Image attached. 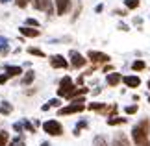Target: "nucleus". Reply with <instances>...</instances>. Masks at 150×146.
Wrapping results in <instances>:
<instances>
[{
    "instance_id": "nucleus-1",
    "label": "nucleus",
    "mask_w": 150,
    "mask_h": 146,
    "mask_svg": "<svg viewBox=\"0 0 150 146\" xmlns=\"http://www.w3.org/2000/svg\"><path fill=\"white\" fill-rule=\"evenodd\" d=\"M148 133H150V122L145 118V120H141L137 126H134V130H132V137H134V142H135L137 146H141V144L148 142Z\"/></svg>"
},
{
    "instance_id": "nucleus-2",
    "label": "nucleus",
    "mask_w": 150,
    "mask_h": 146,
    "mask_svg": "<svg viewBox=\"0 0 150 146\" xmlns=\"http://www.w3.org/2000/svg\"><path fill=\"white\" fill-rule=\"evenodd\" d=\"M43 130L47 131L48 135L57 137V135H61V133H63V126L57 120H48V122H45V124H43Z\"/></svg>"
},
{
    "instance_id": "nucleus-3",
    "label": "nucleus",
    "mask_w": 150,
    "mask_h": 146,
    "mask_svg": "<svg viewBox=\"0 0 150 146\" xmlns=\"http://www.w3.org/2000/svg\"><path fill=\"white\" fill-rule=\"evenodd\" d=\"M74 89V83H72V80L69 78V76H65V78L61 80V83H59V89H57V95L59 96H65L67 98V95L71 92Z\"/></svg>"
},
{
    "instance_id": "nucleus-4",
    "label": "nucleus",
    "mask_w": 150,
    "mask_h": 146,
    "mask_svg": "<svg viewBox=\"0 0 150 146\" xmlns=\"http://www.w3.org/2000/svg\"><path fill=\"white\" fill-rule=\"evenodd\" d=\"M85 63H87V59H85L82 54H78L76 50H72V52H71V65H72L74 68H82Z\"/></svg>"
},
{
    "instance_id": "nucleus-5",
    "label": "nucleus",
    "mask_w": 150,
    "mask_h": 146,
    "mask_svg": "<svg viewBox=\"0 0 150 146\" xmlns=\"http://www.w3.org/2000/svg\"><path fill=\"white\" fill-rule=\"evenodd\" d=\"M87 57L93 63H108L109 61V56L108 54H102V52H95V50H91L89 54H87Z\"/></svg>"
},
{
    "instance_id": "nucleus-6",
    "label": "nucleus",
    "mask_w": 150,
    "mask_h": 146,
    "mask_svg": "<svg viewBox=\"0 0 150 146\" xmlns=\"http://www.w3.org/2000/svg\"><path fill=\"white\" fill-rule=\"evenodd\" d=\"M85 106L83 104H76L74 102L72 106H67V107H61L59 109V115H71V113H80V111H83Z\"/></svg>"
},
{
    "instance_id": "nucleus-7",
    "label": "nucleus",
    "mask_w": 150,
    "mask_h": 146,
    "mask_svg": "<svg viewBox=\"0 0 150 146\" xmlns=\"http://www.w3.org/2000/svg\"><path fill=\"white\" fill-rule=\"evenodd\" d=\"M50 65L54 68H67L69 63H67V59L63 56H52L50 57Z\"/></svg>"
},
{
    "instance_id": "nucleus-8",
    "label": "nucleus",
    "mask_w": 150,
    "mask_h": 146,
    "mask_svg": "<svg viewBox=\"0 0 150 146\" xmlns=\"http://www.w3.org/2000/svg\"><path fill=\"white\" fill-rule=\"evenodd\" d=\"M33 8H35V9H43V11H47L48 15H52L50 0H33Z\"/></svg>"
},
{
    "instance_id": "nucleus-9",
    "label": "nucleus",
    "mask_w": 150,
    "mask_h": 146,
    "mask_svg": "<svg viewBox=\"0 0 150 146\" xmlns=\"http://www.w3.org/2000/svg\"><path fill=\"white\" fill-rule=\"evenodd\" d=\"M71 8V0H56V11L57 15H65Z\"/></svg>"
},
{
    "instance_id": "nucleus-10",
    "label": "nucleus",
    "mask_w": 150,
    "mask_h": 146,
    "mask_svg": "<svg viewBox=\"0 0 150 146\" xmlns=\"http://www.w3.org/2000/svg\"><path fill=\"white\" fill-rule=\"evenodd\" d=\"M113 146H130V141L124 133H119V135H115V139H113Z\"/></svg>"
},
{
    "instance_id": "nucleus-11",
    "label": "nucleus",
    "mask_w": 150,
    "mask_h": 146,
    "mask_svg": "<svg viewBox=\"0 0 150 146\" xmlns=\"http://www.w3.org/2000/svg\"><path fill=\"white\" fill-rule=\"evenodd\" d=\"M122 81H124L128 87H132V89H135V87L141 85V80L137 78V76H126V78H122Z\"/></svg>"
},
{
    "instance_id": "nucleus-12",
    "label": "nucleus",
    "mask_w": 150,
    "mask_h": 146,
    "mask_svg": "<svg viewBox=\"0 0 150 146\" xmlns=\"http://www.w3.org/2000/svg\"><path fill=\"white\" fill-rule=\"evenodd\" d=\"M19 32H21L24 37H37L39 33H41L39 30H33V28H28V26H22V28H19Z\"/></svg>"
},
{
    "instance_id": "nucleus-13",
    "label": "nucleus",
    "mask_w": 150,
    "mask_h": 146,
    "mask_svg": "<svg viewBox=\"0 0 150 146\" xmlns=\"http://www.w3.org/2000/svg\"><path fill=\"white\" fill-rule=\"evenodd\" d=\"M120 80H122V76L117 74V72L108 74V85H111V87H117V85L120 83Z\"/></svg>"
},
{
    "instance_id": "nucleus-14",
    "label": "nucleus",
    "mask_w": 150,
    "mask_h": 146,
    "mask_svg": "<svg viewBox=\"0 0 150 146\" xmlns=\"http://www.w3.org/2000/svg\"><path fill=\"white\" fill-rule=\"evenodd\" d=\"M80 95H87V89H85V87H80V89H76V87H74V89L67 95V98H69V100H76Z\"/></svg>"
},
{
    "instance_id": "nucleus-15",
    "label": "nucleus",
    "mask_w": 150,
    "mask_h": 146,
    "mask_svg": "<svg viewBox=\"0 0 150 146\" xmlns=\"http://www.w3.org/2000/svg\"><path fill=\"white\" fill-rule=\"evenodd\" d=\"M6 72H8L6 74L8 78L9 76H19V74H22V68L21 67H6Z\"/></svg>"
},
{
    "instance_id": "nucleus-16",
    "label": "nucleus",
    "mask_w": 150,
    "mask_h": 146,
    "mask_svg": "<svg viewBox=\"0 0 150 146\" xmlns=\"http://www.w3.org/2000/svg\"><path fill=\"white\" fill-rule=\"evenodd\" d=\"M124 4H126L128 9H137L139 8V0H124Z\"/></svg>"
},
{
    "instance_id": "nucleus-17",
    "label": "nucleus",
    "mask_w": 150,
    "mask_h": 146,
    "mask_svg": "<svg viewBox=\"0 0 150 146\" xmlns=\"http://www.w3.org/2000/svg\"><path fill=\"white\" fill-rule=\"evenodd\" d=\"M32 81H33V72L30 71V72H26L24 78H22V83H24V85H30Z\"/></svg>"
},
{
    "instance_id": "nucleus-18",
    "label": "nucleus",
    "mask_w": 150,
    "mask_h": 146,
    "mask_svg": "<svg viewBox=\"0 0 150 146\" xmlns=\"http://www.w3.org/2000/svg\"><path fill=\"white\" fill-rule=\"evenodd\" d=\"M8 141H9V135L6 131H0V146H6Z\"/></svg>"
},
{
    "instance_id": "nucleus-19",
    "label": "nucleus",
    "mask_w": 150,
    "mask_h": 146,
    "mask_svg": "<svg viewBox=\"0 0 150 146\" xmlns=\"http://www.w3.org/2000/svg\"><path fill=\"white\" fill-rule=\"evenodd\" d=\"M124 122H126V118H119V116H117V118H108V124H109V126H115V124H124Z\"/></svg>"
},
{
    "instance_id": "nucleus-20",
    "label": "nucleus",
    "mask_w": 150,
    "mask_h": 146,
    "mask_svg": "<svg viewBox=\"0 0 150 146\" xmlns=\"http://www.w3.org/2000/svg\"><path fill=\"white\" fill-rule=\"evenodd\" d=\"M0 113H4V115H8V113H11V106L8 102H4L2 106H0Z\"/></svg>"
},
{
    "instance_id": "nucleus-21",
    "label": "nucleus",
    "mask_w": 150,
    "mask_h": 146,
    "mask_svg": "<svg viewBox=\"0 0 150 146\" xmlns=\"http://www.w3.org/2000/svg\"><path fill=\"white\" fill-rule=\"evenodd\" d=\"M28 52H30L32 56H39V57H45V52L39 50V48H28Z\"/></svg>"
},
{
    "instance_id": "nucleus-22",
    "label": "nucleus",
    "mask_w": 150,
    "mask_h": 146,
    "mask_svg": "<svg viewBox=\"0 0 150 146\" xmlns=\"http://www.w3.org/2000/svg\"><path fill=\"white\" fill-rule=\"evenodd\" d=\"M145 67H146V65H145V61H135L134 65H132V68H134V71H143Z\"/></svg>"
},
{
    "instance_id": "nucleus-23",
    "label": "nucleus",
    "mask_w": 150,
    "mask_h": 146,
    "mask_svg": "<svg viewBox=\"0 0 150 146\" xmlns=\"http://www.w3.org/2000/svg\"><path fill=\"white\" fill-rule=\"evenodd\" d=\"M89 109H95V111H104V104H89Z\"/></svg>"
},
{
    "instance_id": "nucleus-24",
    "label": "nucleus",
    "mask_w": 150,
    "mask_h": 146,
    "mask_svg": "<svg viewBox=\"0 0 150 146\" xmlns=\"http://www.w3.org/2000/svg\"><path fill=\"white\" fill-rule=\"evenodd\" d=\"M93 146H108V144H106V141H104L102 137H96L95 142H93Z\"/></svg>"
},
{
    "instance_id": "nucleus-25",
    "label": "nucleus",
    "mask_w": 150,
    "mask_h": 146,
    "mask_svg": "<svg viewBox=\"0 0 150 146\" xmlns=\"http://www.w3.org/2000/svg\"><path fill=\"white\" fill-rule=\"evenodd\" d=\"M26 24H28V26H33V28H37V26H39V22H37L35 19H28V20H26Z\"/></svg>"
},
{
    "instance_id": "nucleus-26",
    "label": "nucleus",
    "mask_w": 150,
    "mask_h": 146,
    "mask_svg": "<svg viewBox=\"0 0 150 146\" xmlns=\"http://www.w3.org/2000/svg\"><path fill=\"white\" fill-rule=\"evenodd\" d=\"M15 2H17V6H19V8H26L30 0H15Z\"/></svg>"
},
{
    "instance_id": "nucleus-27",
    "label": "nucleus",
    "mask_w": 150,
    "mask_h": 146,
    "mask_svg": "<svg viewBox=\"0 0 150 146\" xmlns=\"http://www.w3.org/2000/svg\"><path fill=\"white\" fill-rule=\"evenodd\" d=\"M135 111H137V106H128V107H126V113H128V115H134Z\"/></svg>"
},
{
    "instance_id": "nucleus-28",
    "label": "nucleus",
    "mask_w": 150,
    "mask_h": 146,
    "mask_svg": "<svg viewBox=\"0 0 150 146\" xmlns=\"http://www.w3.org/2000/svg\"><path fill=\"white\" fill-rule=\"evenodd\" d=\"M11 146H24V142H22L21 139H17V141H13V142H11Z\"/></svg>"
},
{
    "instance_id": "nucleus-29",
    "label": "nucleus",
    "mask_w": 150,
    "mask_h": 146,
    "mask_svg": "<svg viewBox=\"0 0 150 146\" xmlns=\"http://www.w3.org/2000/svg\"><path fill=\"white\" fill-rule=\"evenodd\" d=\"M8 81V76H0V83H6Z\"/></svg>"
},
{
    "instance_id": "nucleus-30",
    "label": "nucleus",
    "mask_w": 150,
    "mask_h": 146,
    "mask_svg": "<svg viewBox=\"0 0 150 146\" xmlns=\"http://www.w3.org/2000/svg\"><path fill=\"white\" fill-rule=\"evenodd\" d=\"M6 44V39H0V46H4Z\"/></svg>"
},
{
    "instance_id": "nucleus-31",
    "label": "nucleus",
    "mask_w": 150,
    "mask_h": 146,
    "mask_svg": "<svg viewBox=\"0 0 150 146\" xmlns=\"http://www.w3.org/2000/svg\"><path fill=\"white\" fill-rule=\"evenodd\" d=\"M141 146H150V142H145V144H141Z\"/></svg>"
},
{
    "instance_id": "nucleus-32",
    "label": "nucleus",
    "mask_w": 150,
    "mask_h": 146,
    "mask_svg": "<svg viewBox=\"0 0 150 146\" xmlns=\"http://www.w3.org/2000/svg\"><path fill=\"white\" fill-rule=\"evenodd\" d=\"M148 89H150V81H148Z\"/></svg>"
},
{
    "instance_id": "nucleus-33",
    "label": "nucleus",
    "mask_w": 150,
    "mask_h": 146,
    "mask_svg": "<svg viewBox=\"0 0 150 146\" xmlns=\"http://www.w3.org/2000/svg\"><path fill=\"white\" fill-rule=\"evenodd\" d=\"M2 2H8V0H2Z\"/></svg>"
},
{
    "instance_id": "nucleus-34",
    "label": "nucleus",
    "mask_w": 150,
    "mask_h": 146,
    "mask_svg": "<svg viewBox=\"0 0 150 146\" xmlns=\"http://www.w3.org/2000/svg\"><path fill=\"white\" fill-rule=\"evenodd\" d=\"M148 102H150V98H148Z\"/></svg>"
},
{
    "instance_id": "nucleus-35",
    "label": "nucleus",
    "mask_w": 150,
    "mask_h": 146,
    "mask_svg": "<svg viewBox=\"0 0 150 146\" xmlns=\"http://www.w3.org/2000/svg\"><path fill=\"white\" fill-rule=\"evenodd\" d=\"M0 2H2V0H0Z\"/></svg>"
}]
</instances>
